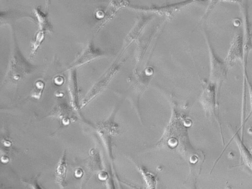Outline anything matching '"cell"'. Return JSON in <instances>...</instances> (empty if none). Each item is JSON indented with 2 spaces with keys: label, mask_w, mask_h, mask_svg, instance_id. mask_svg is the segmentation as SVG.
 Returning a JSON list of instances; mask_svg holds the SVG:
<instances>
[{
  "label": "cell",
  "mask_w": 252,
  "mask_h": 189,
  "mask_svg": "<svg viewBox=\"0 0 252 189\" xmlns=\"http://www.w3.org/2000/svg\"><path fill=\"white\" fill-rule=\"evenodd\" d=\"M11 27L13 44L4 82H16L32 73L35 66L24 56L19 46L15 29Z\"/></svg>",
  "instance_id": "6da1fadb"
},
{
  "label": "cell",
  "mask_w": 252,
  "mask_h": 189,
  "mask_svg": "<svg viewBox=\"0 0 252 189\" xmlns=\"http://www.w3.org/2000/svg\"><path fill=\"white\" fill-rule=\"evenodd\" d=\"M120 66V63L117 61L109 66L86 94L81 102V108L87 105L107 87L118 71Z\"/></svg>",
  "instance_id": "7a4b0ae2"
},
{
  "label": "cell",
  "mask_w": 252,
  "mask_h": 189,
  "mask_svg": "<svg viewBox=\"0 0 252 189\" xmlns=\"http://www.w3.org/2000/svg\"><path fill=\"white\" fill-rule=\"evenodd\" d=\"M206 39L208 45L210 58L209 81L219 86L226 78L227 65L215 53L206 32Z\"/></svg>",
  "instance_id": "3957f363"
},
{
  "label": "cell",
  "mask_w": 252,
  "mask_h": 189,
  "mask_svg": "<svg viewBox=\"0 0 252 189\" xmlns=\"http://www.w3.org/2000/svg\"><path fill=\"white\" fill-rule=\"evenodd\" d=\"M194 1H195L192 0H185L173 3L152 6L140 5L131 4L128 2L126 6L135 10L170 15Z\"/></svg>",
  "instance_id": "277c9868"
},
{
  "label": "cell",
  "mask_w": 252,
  "mask_h": 189,
  "mask_svg": "<svg viewBox=\"0 0 252 189\" xmlns=\"http://www.w3.org/2000/svg\"><path fill=\"white\" fill-rule=\"evenodd\" d=\"M106 53L96 47L93 40L89 41L80 54L72 63L65 71L84 65L93 61L106 56Z\"/></svg>",
  "instance_id": "5b68a950"
},
{
  "label": "cell",
  "mask_w": 252,
  "mask_h": 189,
  "mask_svg": "<svg viewBox=\"0 0 252 189\" xmlns=\"http://www.w3.org/2000/svg\"><path fill=\"white\" fill-rule=\"evenodd\" d=\"M244 60V42L242 30L235 34L225 58L227 66L231 65L237 61L243 63Z\"/></svg>",
  "instance_id": "8992f818"
},
{
  "label": "cell",
  "mask_w": 252,
  "mask_h": 189,
  "mask_svg": "<svg viewBox=\"0 0 252 189\" xmlns=\"http://www.w3.org/2000/svg\"><path fill=\"white\" fill-rule=\"evenodd\" d=\"M243 22V30H242L244 42V60L243 64L246 66L247 58L249 52L252 48V35L250 25L248 14L247 4L244 1H240Z\"/></svg>",
  "instance_id": "52a82bcc"
},
{
  "label": "cell",
  "mask_w": 252,
  "mask_h": 189,
  "mask_svg": "<svg viewBox=\"0 0 252 189\" xmlns=\"http://www.w3.org/2000/svg\"><path fill=\"white\" fill-rule=\"evenodd\" d=\"M29 19L32 22L36 23L35 19L33 14H31L26 11L18 9H8L1 10L0 12V25H8L10 26L16 21L22 19Z\"/></svg>",
  "instance_id": "ba28073f"
},
{
  "label": "cell",
  "mask_w": 252,
  "mask_h": 189,
  "mask_svg": "<svg viewBox=\"0 0 252 189\" xmlns=\"http://www.w3.org/2000/svg\"><path fill=\"white\" fill-rule=\"evenodd\" d=\"M68 71L67 88L71 106L75 111L78 112L81 109V106L79 103V91L76 69H71Z\"/></svg>",
  "instance_id": "9c48e42d"
},
{
  "label": "cell",
  "mask_w": 252,
  "mask_h": 189,
  "mask_svg": "<svg viewBox=\"0 0 252 189\" xmlns=\"http://www.w3.org/2000/svg\"><path fill=\"white\" fill-rule=\"evenodd\" d=\"M217 86L208 81L205 83L203 99L205 105L209 111L215 114L217 108L216 93Z\"/></svg>",
  "instance_id": "30bf717a"
},
{
  "label": "cell",
  "mask_w": 252,
  "mask_h": 189,
  "mask_svg": "<svg viewBox=\"0 0 252 189\" xmlns=\"http://www.w3.org/2000/svg\"><path fill=\"white\" fill-rule=\"evenodd\" d=\"M33 12L36 24L38 25L37 30L46 32H52V26L49 20L47 11L42 10L40 6H38L33 8Z\"/></svg>",
  "instance_id": "8fae6325"
},
{
  "label": "cell",
  "mask_w": 252,
  "mask_h": 189,
  "mask_svg": "<svg viewBox=\"0 0 252 189\" xmlns=\"http://www.w3.org/2000/svg\"><path fill=\"white\" fill-rule=\"evenodd\" d=\"M56 180L62 188L66 186V177L67 175L66 154L64 151L57 164L56 171Z\"/></svg>",
  "instance_id": "7c38bea8"
},
{
  "label": "cell",
  "mask_w": 252,
  "mask_h": 189,
  "mask_svg": "<svg viewBox=\"0 0 252 189\" xmlns=\"http://www.w3.org/2000/svg\"><path fill=\"white\" fill-rule=\"evenodd\" d=\"M46 32L37 30L31 42V49L29 58H32L36 53L44 40Z\"/></svg>",
  "instance_id": "4fadbf2b"
},
{
  "label": "cell",
  "mask_w": 252,
  "mask_h": 189,
  "mask_svg": "<svg viewBox=\"0 0 252 189\" xmlns=\"http://www.w3.org/2000/svg\"><path fill=\"white\" fill-rule=\"evenodd\" d=\"M45 83L43 80H37L35 82L33 88L31 91V97L36 99H40L42 95Z\"/></svg>",
  "instance_id": "5bb4252c"
},
{
  "label": "cell",
  "mask_w": 252,
  "mask_h": 189,
  "mask_svg": "<svg viewBox=\"0 0 252 189\" xmlns=\"http://www.w3.org/2000/svg\"><path fill=\"white\" fill-rule=\"evenodd\" d=\"M38 175L28 180H24L23 182L28 185L31 189H43L38 182Z\"/></svg>",
  "instance_id": "9a60e30c"
},
{
  "label": "cell",
  "mask_w": 252,
  "mask_h": 189,
  "mask_svg": "<svg viewBox=\"0 0 252 189\" xmlns=\"http://www.w3.org/2000/svg\"><path fill=\"white\" fill-rule=\"evenodd\" d=\"M244 78H245L247 85L248 86V92L250 96V104H251V113H252V83L250 80L249 79V78L248 75V73L247 72V69L246 67L244 66Z\"/></svg>",
  "instance_id": "2e32d148"
}]
</instances>
